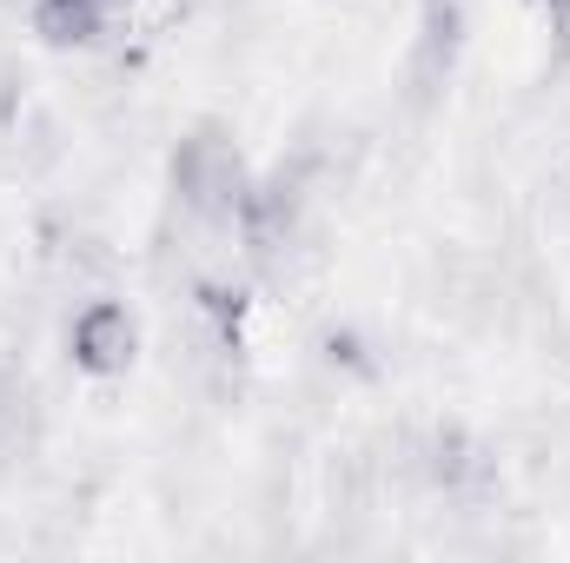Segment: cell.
I'll use <instances>...</instances> for the list:
<instances>
[{
	"label": "cell",
	"instance_id": "1",
	"mask_svg": "<svg viewBox=\"0 0 570 563\" xmlns=\"http://www.w3.org/2000/svg\"><path fill=\"white\" fill-rule=\"evenodd\" d=\"M253 179H259V172L246 166L233 127H219V120L186 127V134L173 140V152H166V192H173V206H179L199 233H233V219H239Z\"/></svg>",
	"mask_w": 570,
	"mask_h": 563
},
{
	"label": "cell",
	"instance_id": "2",
	"mask_svg": "<svg viewBox=\"0 0 570 563\" xmlns=\"http://www.w3.org/2000/svg\"><path fill=\"white\" fill-rule=\"evenodd\" d=\"M134 358H140V312L114 292L80 298L67 318V365L94 385H114L134 372Z\"/></svg>",
	"mask_w": 570,
	"mask_h": 563
},
{
	"label": "cell",
	"instance_id": "3",
	"mask_svg": "<svg viewBox=\"0 0 570 563\" xmlns=\"http://www.w3.org/2000/svg\"><path fill=\"white\" fill-rule=\"evenodd\" d=\"M412 471L438 497H478L491 484V451L464 424H431L425 437L412 444Z\"/></svg>",
	"mask_w": 570,
	"mask_h": 563
},
{
	"label": "cell",
	"instance_id": "4",
	"mask_svg": "<svg viewBox=\"0 0 570 563\" xmlns=\"http://www.w3.org/2000/svg\"><path fill=\"white\" fill-rule=\"evenodd\" d=\"M464 0H425L419 7V40H412V60H405V80L412 93H438L451 73H458V53H464Z\"/></svg>",
	"mask_w": 570,
	"mask_h": 563
},
{
	"label": "cell",
	"instance_id": "5",
	"mask_svg": "<svg viewBox=\"0 0 570 563\" xmlns=\"http://www.w3.org/2000/svg\"><path fill=\"white\" fill-rule=\"evenodd\" d=\"M27 27L53 53H87L114 33V0H27Z\"/></svg>",
	"mask_w": 570,
	"mask_h": 563
},
{
	"label": "cell",
	"instance_id": "6",
	"mask_svg": "<svg viewBox=\"0 0 570 563\" xmlns=\"http://www.w3.org/2000/svg\"><path fill=\"white\" fill-rule=\"evenodd\" d=\"M193 318L206 332V345L219 358H239L246 352V318H253V292L233 279H199L193 285Z\"/></svg>",
	"mask_w": 570,
	"mask_h": 563
},
{
	"label": "cell",
	"instance_id": "7",
	"mask_svg": "<svg viewBox=\"0 0 570 563\" xmlns=\"http://www.w3.org/2000/svg\"><path fill=\"white\" fill-rule=\"evenodd\" d=\"M27 418H33V392H27L13 372H0V464H7V457H20Z\"/></svg>",
	"mask_w": 570,
	"mask_h": 563
},
{
	"label": "cell",
	"instance_id": "8",
	"mask_svg": "<svg viewBox=\"0 0 570 563\" xmlns=\"http://www.w3.org/2000/svg\"><path fill=\"white\" fill-rule=\"evenodd\" d=\"M538 13H544V27H551V40L570 53V0H538Z\"/></svg>",
	"mask_w": 570,
	"mask_h": 563
}]
</instances>
